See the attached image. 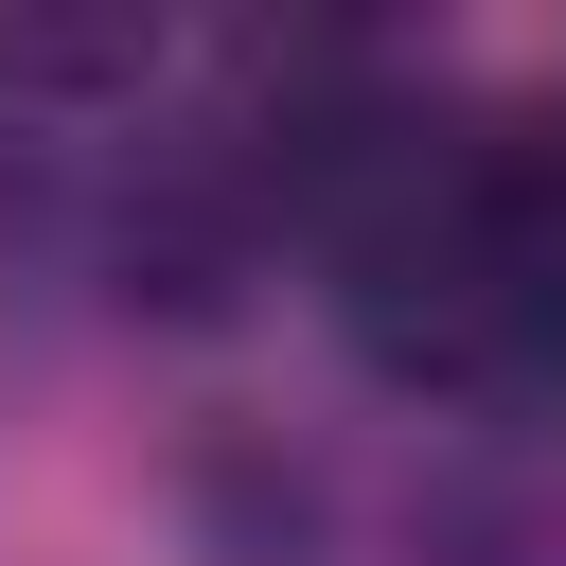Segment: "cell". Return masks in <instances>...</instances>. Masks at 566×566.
<instances>
[{
	"label": "cell",
	"instance_id": "obj_1",
	"mask_svg": "<svg viewBox=\"0 0 566 566\" xmlns=\"http://www.w3.org/2000/svg\"><path fill=\"white\" fill-rule=\"evenodd\" d=\"M354 88L371 53L265 18H0V195L124 265V301H212L248 248H301Z\"/></svg>",
	"mask_w": 566,
	"mask_h": 566
},
{
	"label": "cell",
	"instance_id": "obj_2",
	"mask_svg": "<svg viewBox=\"0 0 566 566\" xmlns=\"http://www.w3.org/2000/svg\"><path fill=\"white\" fill-rule=\"evenodd\" d=\"M318 301L389 389L566 407V124L495 88H354L301 195Z\"/></svg>",
	"mask_w": 566,
	"mask_h": 566
},
{
	"label": "cell",
	"instance_id": "obj_3",
	"mask_svg": "<svg viewBox=\"0 0 566 566\" xmlns=\"http://www.w3.org/2000/svg\"><path fill=\"white\" fill-rule=\"evenodd\" d=\"M0 318H18V195H0Z\"/></svg>",
	"mask_w": 566,
	"mask_h": 566
}]
</instances>
